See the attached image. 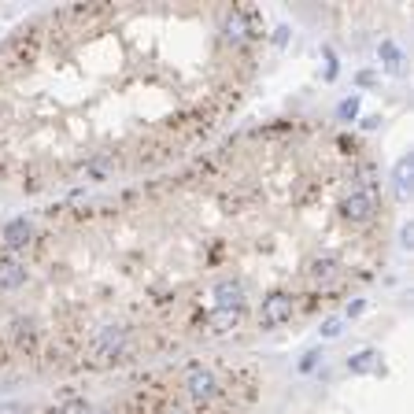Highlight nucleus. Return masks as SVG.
<instances>
[{
	"label": "nucleus",
	"mask_w": 414,
	"mask_h": 414,
	"mask_svg": "<svg viewBox=\"0 0 414 414\" xmlns=\"http://www.w3.org/2000/svg\"><path fill=\"white\" fill-rule=\"evenodd\" d=\"M48 385L41 396L0 403V414H252L267 374L237 352H211Z\"/></svg>",
	"instance_id": "3"
},
{
	"label": "nucleus",
	"mask_w": 414,
	"mask_h": 414,
	"mask_svg": "<svg viewBox=\"0 0 414 414\" xmlns=\"http://www.w3.org/2000/svg\"><path fill=\"white\" fill-rule=\"evenodd\" d=\"M396 185L341 119L285 115L174 171L0 222V388L296 333L381 278Z\"/></svg>",
	"instance_id": "1"
},
{
	"label": "nucleus",
	"mask_w": 414,
	"mask_h": 414,
	"mask_svg": "<svg viewBox=\"0 0 414 414\" xmlns=\"http://www.w3.org/2000/svg\"><path fill=\"white\" fill-rule=\"evenodd\" d=\"M374 352H363V355H359V359H352V370H355V374H366V370H374L377 363H374Z\"/></svg>",
	"instance_id": "4"
},
{
	"label": "nucleus",
	"mask_w": 414,
	"mask_h": 414,
	"mask_svg": "<svg viewBox=\"0 0 414 414\" xmlns=\"http://www.w3.org/2000/svg\"><path fill=\"white\" fill-rule=\"evenodd\" d=\"M267 15L237 0H97L0 41V193L133 185L207 148L263 70Z\"/></svg>",
	"instance_id": "2"
}]
</instances>
